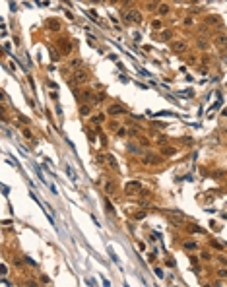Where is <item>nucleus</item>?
<instances>
[{
  "label": "nucleus",
  "mask_w": 227,
  "mask_h": 287,
  "mask_svg": "<svg viewBox=\"0 0 227 287\" xmlns=\"http://www.w3.org/2000/svg\"><path fill=\"white\" fill-rule=\"evenodd\" d=\"M93 121H95V122H101V121H103V116H101V115H97V116H93Z\"/></svg>",
  "instance_id": "cd10ccee"
},
{
  "label": "nucleus",
  "mask_w": 227,
  "mask_h": 287,
  "mask_svg": "<svg viewBox=\"0 0 227 287\" xmlns=\"http://www.w3.org/2000/svg\"><path fill=\"white\" fill-rule=\"evenodd\" d=\"M45 25H47V27H51V29H58V27H60V23L56 22V19H47Z\"/></svg>",
  "instance_id": "0eeeda50"
},
{
  "label": "nucleus",
  "mask_w": 227,
  "mask_h": 287,
  "mask_svg": "<svg viewBox=\"0 0 227 287\" xmlns=\"http://www.w3.org/2000/svg\"><path fill=\"white\" fill-rule=\"evenodd\" d=\"M80 113H82L83 116H88V115H89V105H82V109H80Z\"/></svg>",
  "instance_id": "2eb2a0df"
},
{
  "label": "nucleus",
  "mask_w": 227,
  "mask_h": 287,
  "mask_svg": "<svg viewBox=\"0 0 227 287\" xmlns=\"http://www.w3.org/2000/svg\"><path fill=\"white\" fill-rule=\"evenodd\" d=\"M173 51H175V52H185L186 51V43H182V41L173 43Z\"/></svg>",
  "instance_id": "423d86ee"
},
{
  "label": "nucleus",
  "mask_w": 227,
  "mask_h": 287,
  "mask_svg": "<svg viewBox=\"0 0 227 287\" xmlns=\"http://www.w3.org/2000/svg\"><path fill=\"white\" fill-rule=\"evenodd\" d=\"M41 281H43V283H51V279L47 278V276H43V278H41Z\"/></svg>",
  "instance_id": "c85d7f7f"
},
{
  "label": "nucleus",
  "mask_w": 227,
  "mask_h": 287,
  "mask_svg": "<svg viewBox=\"0 0 227 287\" xmlns=\"http://www.w3.org/2000/svg\"><path fill=\"white\" fill-rule=\"evenodd\" d=\"M74 82L76 83H85V82H88V72H85V70L76 72V74H74Z\"/></svg>",
  "instance_id": "7ed1b4c3"
},
{
  "label": "nucleus",
  "mask_w": 227,
  "mask_h": 287,
  "mask_svg": "<svg viewBox=\"0 0 227 287\" xmlns=\"http://www.w3.org/2000/svg\"><path fill=\"white\" fill-rule=\"evenodd\" d=\"M159 39H161V41H167V39H171V31H169V29H165V31H163L161 35H159Z\"/></svg>",
  "instance_id": "9d476101"
},
{
  "label": "nucleus",
  "mask_w": 227,
  "mask_h": 287,
  "mask_svg": "<svg viewBox=\"0 0 227 287\" xmlns=\"http://www.w3.org/2000/svg\"><path fill=\"white\" fill-rule=\"evenodd\" d=\"M88 16L93 19V22H99V18H97V14H95V12H88Z\"/></svg>",
  "instance_id": "6ab92c4d"
},
{
  "label": "nucleus",
  "mask_w": 227,
  "mask_h": 287,
  "mask_svg": "<svg viewBox=\"0 0 227 287\" xmlns=\"http://www.w3.org/2000/svg\"><path fill=\"white\" fill-rule=\"evenodd\" d=\"M25 262H27L29 266H33V268H35V266H37V264H35V260H31V258H29V256H25Z\"/></svg>",
  "instance_id": "412c9836"
},
{
  "label": "nucleus",
  "mask_w": 227,
  "mask_h": 287,
  "mask_svg": "<svg viewBox=\"0 0 227 287\" xmlns=\"http://www.w3.org/2000/svg\"><path fill=\"white\" fill-rule=\"evenodd\" d=\"M152 27H155V29H159V27H161V23H159V22H153V23H152Z\"/></svg>",
  "instance_id": "bb28decb"
},
{
  "label": "nucleus",
  "mask_w": 227,
  "mask_h": 287,
  "mask_svg": "<svg viewBox=\"0 0 227 287\" xmlns=\"http://www.w3.org/2000/svg\"><path fill=\"white\" fill-rule=\"evenodd\" d=\"M107 250H109V254H111V258L115 260V262H119V258H116V254H115V252H113V248H107Z\"/></svg>",
  "instance_id": "4be33fe9"
},
{
  "label": "nucleus",
  "mask_w": 227,
  "mask_h": 287,
  "mask_svg": "<svg viewBox=\"0 0 227 287\" xmlns=\"http://www.w3.org/2000/svg\"><path fill=\"white\" fill-rule=\"evenodd\" d=\"M105 190H107V194H113V192H115V186H113V182H107V184H105Z\"/></svg>",
  "instance_id": "f8f14e48"
},
{
  "label": "nucleus",
  "mask_w": 227,
  "mask_h": 287,
  "mask_svg": "<svg viewBox=\"0 0 227 287\" xmlns=\"http://www.w3.org/2000/svg\"><path fill=\"white\" fill-rule=\"evenodd\" d=\"M91 2H99V0H91Z\"/></svg>",
  "instance_id": "7c9ffc66"
},
{
  "label": "nucleus",
  "mask_w": 227,
  "mask_h": 287,
  "mask_svg": "<svg viewBox=\"0 0 227 287\" xmlns=\"http://www.w3.org/2000/svg\"><path fill=\"white\" fill-rule=\"evenodd\" d=\"M198 47H200V49H202V51H206V49H208V43H206L204 39H202V41H200V39H198Z\"/></svg>",
  "instance_id": "a211bd4d"
},
{
  "label": "nucleus",
  "mask_w": 227,
  "mask_h": 287,
  "mask_svg": "<svg viewBox=\"0 0 227 287\" xmlns=\"http://www.w3.org/2000/svg\"><path fill=\"white\" fill-rule=\"evenodd\" d=\"M216 43H218V45H227V35H219V37H216Z\"/></svg>",
  "instance_id": "1a4fd4ad"
},
{
  "label": "nucleus",
  "mask_w": 227,
  "mask_h": 287,
  "mask_svg": "<svg viewBox=\"0 0 227 287\" xmlns=\"http://www.w3.org/2000/svg\"><path fill=\"white\" fill-rule=\"evenodd\" d=\"M218 276H219V278H227V270H219Z\"/></svg>",
  "instance_id": "5701e85b"
},
{
  "label": "nucleus",
  "mask_w": 227,
  "mask_h": 287,
  "mask_svg": "<svg viewBox=\"0 0 227 287\" xmlns=\"http://www.w3.org/2000/svg\"><path fill=\"white\" fill-rule=\"evenodd\" d=\"M159 14H161V16H165V14H169V6H165V4H161V6H159Z\"/></svg>",
  "instance_id": "4468645a"
},
{
  "label": "nucleus",
  "mask_w": 227,
  "mask_h": 287,
  "mask_svg": "<svg viewBox=\"0 0 227 287\" xmlns=\"http://www.w3.org/2000/svg\"><path fill=\"white\" fill-rule=\"evenodd\" d=\"M208 23H219V18H208Z\"/></svg>",
  "instance_id": "b1692460"
},
{
  "label": "nucleus",
  "mask_w": 227,
  "mask_h": 287,
  "mask_svg": "<svg viewBox=\"0 0 227 287\" xmlns=\"http://www.w3.org/2000/svg\"><path fill=\"white\" fill-rule=\"evenodd\" d=\"M105 159H107V163H109V167H111V169H115V171H119V163H116L115 155H111V153H107V155H105Z\"/></svg>",
  "instance_id": "39448f33"
},
{
  "label": "nucleus",
  "mask_w": 227,
  "mask_h": 287,
  "mask_svg": "<svg viewBox=\"0 0 227 287\" xmlns=\"http://www.w3.org/2000/svg\"><path fill=\"white\" fill-rule=\"evenodd\" d=\"M105 210H109V212H115V210H113V206H111V202H107V204H105Z\"/></svg>",
  "instance_id": "393cba45"
},
{
  "label": "nucleus",
  "mask_w": 227,
  "mask_h": 287,
  "mask_svg": "<svg viewBox=\"0 0 227 287\" xmlns=\"http://www.w3.org/2000/svg\"><path fill=\"white\" fill-rule=\"evenodd\" d=\"M70 68H72V70H78V68H82V60H80V58L72 60V62H70Z\"/></svg>",
  "instance_id": "6e6552de"
},
{
  "label": "nucleus",
  "mask_w": 227,
  "mask_h": 287,
  "mask_svg": "<svg viewBox=\"0 0 227 287\" xmlns=\"http://www.w3.org/2000/svg\"><path fill=\"white\" fill-rule=\"evenodd\" d=\"M83 99H85V101H93L95 95H93V91H83Z\"/></svg>",
  "instance_id": "9b49d317"
},
{
  "label": "nucleus",
  "mask_w": 227,
  "mask_h": 287,
  "mask_svg": "<svg viewBox=\"0 0 227 287\" xmlns=\"http://www.w3.org/2000/svg\"><path fill=\"white\" fill-rule=\"evenodd\" d=\"M140 190H142V184H140V182H128V184H126V194H136V192H140Z\"/></svg>",
  "instance_id": "f03ea898"
},
{
  "label": "nucleus",
  "mask_w": 227,
  "mask_h": 287,
  "mask_svg": "<svg viewBox=\"0 0 227 287\" xmlns=\"http://www.w3.org/2000/svg\"><path fill=\"white\" fill-rule=\"evenodd\" d=\"M124 111H126L124 107H122V105H116V103L109 107V115H121V113H124Z\"/></svg>",
  "instance_id": "20e7f679"
},
{
  "label": "nucleus",
  "mask_w": 227,
  "mask_h": 287,
  "mask_svg": "<svg viewBox=\"0 0 227 287\" xmlns=\"http://www.w3.org/2000/svg\"><path fill=\"white\" fill-rule=\"evenodd\" d=\"M23 136H25V138H29V140H31V132H29V130H23Z\"/></svg>",
  "instance_id": "a878e982"
},
{
  "label": "nucleus",
  "mask_w": 227,
  "mask_h": 287,
  "mask_svg": "<svg viewBox=\"0 0 227 287\" xmlns=\"http://www.w3.org/2000/svg\"><path fill=\"white\" fill-rule=\"evenodd\" d=\"M144 217H146V213H144V212H140V213H136V215H134L136 221H138V219H144Z\"/></svg>",
  "instance_id": "aec40b11"
},
{
  "label": "nucleus",
  "mask_w": 227,
  "mask_h": 287,
  "mask_svg": "<svg viewBox=\"0 0 227 287\" xmlns=\"http://www.w3.org/2000/svg\"><path fill=\"white\" fill-rule=\"evenodd\" d=\"M175 151H177L175 148H165V149H163V153H165V155H175Z\"/></svg>",
  "instance_id": "dca6fc26"
},
{
  "label": "nucleus",
  "mask_w": 227,
  "mask_h": 287,
  "mask_svg": "<svg viewBox=\"0 0 227 287\" xmlns=\"http://www.w3.org/2000/svg\"><path fill=\"white\" fill-rule=\"evenodd\" d=\"M122 2H124V4H128V2H132V0H122Z\"/></svg>",
  "instance_id": "c756f323"
},
{
  "label": "nucleus",
  "mask_w": 227,
  "mask_h": 287,
  "mask_svg": "<svg viewBox=\"0 0 227 287\" xmlns=\"http://www.w3.org/2000/svg\"><path fill=\"white\" fill-rule=\"evenodd\" d=\"M185 248H188V250H196L198 246H196V243H185Z\"/></svg>",
  "instance_id": "f3484780"
},
{
  "label": "nucleus",
  "mask_w": 227,
  "mask_h": 287,
  "mask_svg": "<svg viewBox=\"0 0 227 287\" xmlns=\"http://www.w3.org/2000/svg\"><path fill=\"white\" fill-rule=\"evenodd\" d=\"M188 231H192V233H204V229H202V227H196V225H190Z\"/></svg>",
  "instance_id": "ddd939ff"
},
{
  "label": "nucleus",
  "mask_w": 227,
  "mask_h": 287,
  "mask_svg": "<svg viewBox=\"0 0 227 287\" xmlns=\"http://www.w3.org/2000/svg\"><path fill=\"white\" fill-rule=\"evenodd\" d=\"M122 19H124V22H132V23H140L142 22V16H140V12H134V10H132V12H124V14H122Z\"/></svg>",
  "instance_id": "f257e3e1"
}]
</instances>
